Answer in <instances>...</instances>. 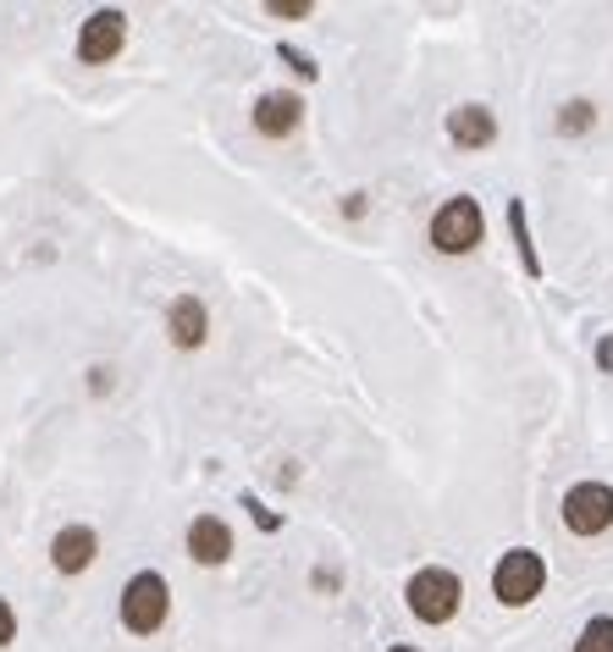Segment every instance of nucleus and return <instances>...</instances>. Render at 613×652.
Masks as SVG:
<instances>
[{
    "label": "nucleus",
    "mask_w": 613,
    "mask_h": 652,
    "mask_svg": "<svg viewBox=\"0 0 613 652\" xmlns=\"http://www.w3.org/2000/svg\"><path fill=\"white\" fill-rule=\"evenodd\" d=\"M542 586H547V559H542L536 547H508V553L497 559V570H492V592H497L503 609L536 603Z\"/></svg>",
    "instance_id": "f03ea898"
},
{
    "label": "nucleus",
    "mask_w": 613,
    "mask_h": 652,
    "mask_svg": "<svg viewBox=\"0 0 613 652\" xmlns=\"http://www.w3.org/2000/svg\"><path fill=\"white\" fill-rule=\"evenodd\" d=\"M597 122V111H592V100H570L564 111H558V134L564 139H575V134H586Z\"/></svg>",
    "instance_id": "4468645a"
},
{
    "label": "nucleus",
    "mask_w": 613,
    "mask_h": 652,
    "mask_svg": "<svg viewBox=\"0 0 613 652\" xmlns=\"http://www.w3.org/2000/svg\"><path fill=\"white\" fill-rule=\"evenodd\" d=\"M481 238H486L481 199L454 194L448 205H437V216H432V249L437 255H469V249H481Z\"/></svg>",
    "instance_id": "7ed1b4c3"
},
{
    "label": "nucleus",
    "mask_w": 613,
    "mask_h": 652,
    "mask_svg": "<svg viewBox=\"0 0 613 652\" xmlns=\"http://www.w3.org/2000/svg\"><path fill=\"white\" fill-rule=\"evenodd\" d=\"M11 636H17V614H11V603L0 597V648H6Z\"/></svg>",
    "instance_id": "a211bd4d"
},
{
    "label": "nucleus",
    "mask_w": 613,
    "mask_h": 652,
    "mask_svg": "<svg viewBox=\"0 0 613 652\" xmlns=\"http://www.w3.org/2000/svg\"><path fill=\"white\" fill-rule=\"evenodd\" d=\"M508 233H514V249L525 260V277H542V260H536V244H531V221H525V205L514 199L508 205Z\"/></svg>",
    "instance_id": "f8f14e48"
},
{
    "label": "nucleus",
    "mask_w": 613,
    "mask_h": 652,
    "mask_svg": "<svg viewBox=\"0 0 613 652\" xmlns=\"http://www.w3.org/2000/svg\"><path fill=\"white\" fill-rule=\"evenodd\" d=\"M277 56H283V61H288V67H294V72H299V78H315V72H320V67H315V61H309L305 50H299V45H283V50H277Z\"/></svg>",
    "instance_id": "2eb2a0df"
},
{
    "label": "nucleus",
    "mask_w": 613,
    "mask_h": 652,
    "mask_svg": "<svg viewBox=\"0 0 613 652\" xmlns=\"http://www.w3.org/2000/svg\"><path fill=\"white\" fill-rule=\"evenodd\" d=\"M166 337H171L177 348H205V337H210V310H205V299L177 294L171 310H166Z\"/></svg>",
    "instance_id": "9b49d317"
},
{
    "label": "nucleus",
    "mask_w": 613,
    "mask_h": 652,
    "mask_svg": "<svg viewBox=\"0 0 613 652\" xmlns=\"http://www.w3.org/2000/svg\"><path fill=\"white\" fill-rule=\"evenodd\" d=\"M166 614H171V586H166V575H160V570H139V575L122 586V625H128L134 636H155V631L166 625Z\"/></svg>",
    "instance_id": "20e7f679"
},
{
    "label": "nucleus",
    "mask_w": 613,
    "mask_h": 652,
    "mask_svg": "<svg viewBox=\"0 0 613 652\" xmlns=\"http://www.w3.org/2000/svg\"><path fill=\"white\" fill-rule=\"evenodd\" d=\"M575 652H613V614L586 620V625H581V636H575Z\"/></svg>",
    "instance_id": "ddd939ff"
},
{
    "label": "nucleus",
    "mask_w": 613,
    "mask_h": 652,
    "mask_svg": "<svg viewBox=\"0 0 613 652\" xmlns=\"http://www.w3.org/2000/svg\"><path fill=\"white\" fill-rule=\"evenodd\" d=\"M122 45H128V17H122L117 6L95 11V17L78 28V56H83L89 67H106V61H111Z\"/></svg>",
    "instance_id": "423d86ee"
},
{
    "label": "nucleus",
    "mask_w": 613,
    "mask_h": 652,
    "mask_svg": "<svg viewBox=\"0 0 613 652\" xmlns=\"http://www.w3.org/2000/svg\"><path fill=\"white\" fill-rule=\"evenodd\" d=\"M564 531L570 536H603L613 531V487L609 482H575L564 492Z\"/></svg>",
    "instance_id": "39448f33"
},
{
    "label": "nucleus",
    "mask_w": 613,
    "mask_h": 652,
    "mask_svg": "<svg viewBox=\"0 0 613 652\" xmlns=\"http://www.w3.org/2000/svg\"><path fill=\"white\" fill-rule=\"evenodd\" d=\"M188 559L205 564V570L227 564V559H233V525H227L221 514H199V520L188 525Z\"/></svg>",
    "instance_id": "6e6552de"
},
{
    "label": "nucleus",
    "mask_w": 613,
    "mask_h": 652,
    "mask_svg": "<svg viewBox=\"0 0 613 652\" xmlns=\"http://www.w3.org/2000/svg\"><path fill=\"white\" fill-rule=\"evenodd\" d=\"M299 122H305V100H299V95L271 89V95L255 100V134H260V139H294Z\"/></svg>",
    "instance_id": "0eeeda50"
},
{
    "label": "nucleus",
    "mask_w": 613,
    "mask_h": 652,
    "mask_svg": "<svg viewBox=\"0 0 613 652\" xmlns=\"http://www.w3.org/2000/svg\"><path fill=\"white\" fill-rule=\"evenodd\" d=\"M244 508H249V514H255V525H260V531H283V520H277V514H271V508H260V503H255V497H244Z\"/></svg>",
    "instance_id": "f3484780"
},
{
    "label": "nucleus",
    "mask_w": 613,
    "mask_h": 652,
    "mask_svg": "<svg viewBox=\"0 0 613 652\" xmlns=\"http://www.w3.org/2000/svg\"><path fill=\"white\" fill-rule=\"evenodd\" d=\"M95 553H100V536H95L89 525H61V531H56V542H50V564H56V575H83V570L95 564Z\"/></svg>",
    "instance_id": "1a4fd4ad"
},
{
    "label": "nucleus",
    "mask_w": 613,
    "mask_h": 652,
    "mask_svg": "<svg viewBox=\"0 0 613 652\" xmlns=\"http://www.w3.org/2000/svg\"><path fill=\"white\" fill-rule=\"evenodd\" d=\"M266 11H271V17H309L315 6H309V0H266Z\"/></svg>",
    "instance_id": "dca6fc26"
},
{
    "label": "nucleus",
    "mask_w": 613,
    "mask_h": 652,
    "mask_svg": "<svg viewBox=\"0 0 613 652\" xmlns=\"http://www.w3.org/2000/svg\"><path fill=\"white\" fill-rule=\"evenodd\" d=\"M597 365H603V371H613V337H603V343H597Z\"/></svg>",
    "instance_id": "aec40b11"
},
{
    "label": "nucleus",
    "mask_w": 613,
    "mask_h": 652,
    "mask_svg": "<svg viewBox=\"0 0 613 652\" xmlns=\"http://www.w3.org/2000/svg\"><path fill=\"white\" fill-rule=\"evenodd\" d=\"M404 603H409V614H415L421 625H448L464 603V581L448 570V564H426V570L409 575Z\"/></svg>",
    "instance_id": "f257e3e1"
},
{
    "label": "nucleus",
    "mask_w": 613,
    "mask_h": 652,
    "mask_svg": "<svg viewBox=\"0 0 613 652\" xmlns=\"http://www.w3.org/2000/svg\"><path fill=\"white\" fill-rule=\"evenodd\" d=\"M448 139L459 145V150H486L492 139H497V117H492V106H481V100H464L448 111Z\"/></svg>",
    "instance_id": "9d476101"
},
{
    "label": "nucleus",
    "mask_w": 613,
    "mask_h": 652,
    "mask_svg": "<svg viewBox=\"0 0 613 652\" xmlns=\"http://www.w3.org/2000/svg\"><path fill=\"white\" fill-rule=\"evenodd\" d=\"M387 652H421V648H409V642H393V648H387Z\"/></svg>",
    "instance_id": "412c9836"
},
{
    "label": "nucleus",
    "mask_w": 613,
    "mask_h": 652,
    "mask_svg": "<svg viewBox=\"0 0 613 652\" xmlns=\"http://www.w3.org/2000/svg\"><path fill=\"white\" fill-rule=\"evenodd\" d=\"M343 216H365V194H348L343 199Z\"/></svg>",
    "instance_id": "6ab92c4d"
}]
</instances>
